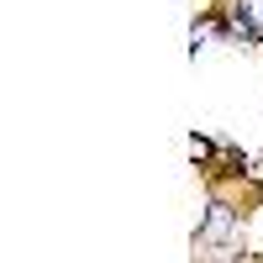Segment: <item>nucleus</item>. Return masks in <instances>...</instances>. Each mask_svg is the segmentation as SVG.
Returning <instances> with one entry per match:
<instances>
[{
  "instance_id": "f257e3e1",
  "label": "nucleus",
  "mask_w": 263,
  "mask_h": 263,
  "mask_svg": "<svg viewBox=\"0 0 263 263\" xmlns=\"http://www.w3.org/2000/svg\"><path fill=\"white\" fill-rule=\"evenodd\" d=\"M242 16H248L253 32H263V0H242Z\"/></svg>"
},
{
  "instance_id": "f03ea898",
  "label": "nucleus",
  "mask_w": 263,
  "mask_h": 263,
  "mask_svg": "<svg viewBox=\"0 0 263 263\" xmlns=\"http://www.w3.org/2000/svg\"><path fill=\"white\" fill-rule=\"evenodd\" d=\"M227 227H232V216H227V205H216V216H211V227H205V232H211V237H221Z\"/></svg>"
}]
</instances>
